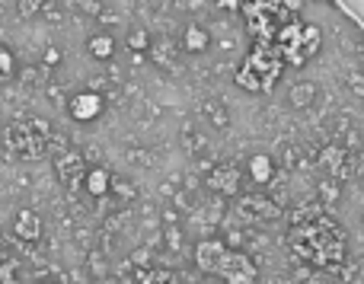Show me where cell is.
I'll list each match as a JSON object with an SVG mask.
<instances>
[{
	"instance_id": "cell-1",
	"label": "cell",
	"mask_w": 364,
	"mask_h": 284,
	"mask_svg": "<svg viewBox=\"0 0 364 284\" xmlns=\"http://www.w3.org/2000/svg\"><path fill=\"white\" fill-rule=\"evenodd\" d=\"M291 249L316 268H336L339 262H346L348 246H346V236H342L339 224H333L329 217H314V221L294 227Z\"/></svg>"
},
{
	"instance_id": "cell-7",
	"label": "cell",
	"mask_w": 364,
	"mask_h": 284,
	"mask_svg": "<svg viewBox=\"0 0 364 284\" xmlns=\"http://www.w3.org/2000/svg\"><path fill=\"white\" fill-rule=\"evenodd\" d=\"M240 185H243V176H240V170L233 163H218L211 173H208V189L224 195V198L240 195Z\"/></svg>"
},
{
	"instance_id": "cell-24",
	"label": "cell",
	"mask_w": 364,
	"mask_h": 284,
	"mask_svg": "<svg viewBox=\"0 0 364 284\" xmlns=\"http://www.w3.org/2000/svg\"><path fill=\"white\" fill-rule=\"evenodd\" d=\"M0 249H4V240H0Z\"/></svg>"
},
{
	"instance_id": "cell-8",
	"label": "cell",
	"mask_w": 364,
	"mask_h": 284,
	"mask_svg": "<svg viewBox=\"0 0 364 284\" xmlns=\"http://www.w3.org/2000/svg\"><path fill=\"white\" fill-rule=\"evenodd\" d=\"M102 109H106L102 96L100 93H90V89H87V93L70 96V102H68V112H70V119H74V121H93V119H100Z\"/></svg>"
},
{
	"instance_id": "cell-20",
	"label": "cell",
	"mask_w": 364,
	"mask_h": 284,
	"mask_svg": "<svg viewBox=\"0 0 364 284\" xmlns=\"http://www.w3.org/2000/svg\"><path fill=\"white\" fill-rule=\"evenodd\" d=\"M13 70H16V58H13V51L6 45H0V80L13 77Z\"/></svg>"
},
{
	"instance_id": "cell-4",
	"label": "cell",
	"mask_w": 364,
	"mask_h": 284,
	"mask_svg": "<svg viewBox=\"0 0 364 284\" xmlns=\"http://www.w3.org/2000/svg\"><path fill=\"white\" fill-rule=\"evenodd\" d=\"M278 74H282V58H278V51L259 45V48L246 58L243 67H240L237 83L246 89H252V93H259V89H269Z\"/></svg>"
},
{
	"instance_id": "cell-14",
	"label": "cell",
	"mask_w": 364,
	"mask_h": 284,
	"mask_svg": "<svg viewBox=\"0 0 364 284\" xmlns=\"http://www.w3.org/2000/svg\"><path fill=\"white\" fill-rule=\"evenodd\" d=\"M87 51L96 61H109V58L115 55V38L109 36V32H96V36L87 38Z\"/></svg>"
},
{
	"instance_id": "cell-5",
	"label": "cell",
	"mask_w": 364,
	"mask_h": 284,
	"mask_svg": "<svg viewBox=\"0 0 364 284\" xmlns=\"http://www.w3.org/2000/svg\"><path fill=\"white\" fill-rule=\"evenodd\" d=\"M214 275H220L227 284H256L259 268L246 253H233V249H227V253L220 256L218 272Z\"/></svg>"
},
{
	"instance_id": "cell-17",
	"label": "cell",
	"mask_w": 364,
	"mask_h": 284,
	"mask_svg": "<svg viewBox=\"0 0 364 284\" xmlns=\"http://www.w3.org/2000/svg\"><path fill=\"white\" fill-rule=\"evenodd\" d=\"M138 284H179L170 268H144L138 275Z\"/></svg>"
},
{
	"instance_id": "cell-23",
	"label": "cell",
	"mask_w": 364,
	"mask_h": 284,
	"mask_svg": "<svg viewBox=\"0 0 364 284\" xmlns=\"http://www.w3.org/2000/svg\"><path fill=\"white\" fill-rule=\"evenodd\" d=\"M36 284H51V281H36Z\"/></svg>"
},
{
	"instance_id": "cell-16",
	"label": "cell",
	"mask_w": 364,
	"mask_h": 284,
	"mask_svg": "<svg viewBox=\"0 0 364 284\" xmlns=\"http://www.w3.org/2000/svg\"><path fill=\"white\" fill-rule=\"evenodd\" d=\"M240 211L250 217H278V208L272 202H265V198H246V204H240Z\"/></svg>"
},
{
	"instance_id": "cell-22",
	"label": "cell",
	"mask_w": 364,
	"mask_h": 284,
	"mask_svg": "<svg viewBox=\"0 0 364 284\" xmlns=\"http://www.w3.org/2000/svg\"><path fill=\"white\" fill-rule=\"evenodd\" d=\"M42 64L45 67H55V64H61V48H55V45H48L42 55Z\"/></svg>"
},
{
	"instance_id": "cell-2",
	"label": "cell",
	"mask_w": 364,
	"mask_h": 284,
	"mask_svg": "<svg viewBox=\"0 0 364 284\" xmlns=\"http://www.w3.org/2000/svg\"><path fill=\"white\" fill-rule=\"evenodd\" d=\"M275 51L282 61H291V64L310 61L320 51V29L307 23H297V19H288L275 36Z\"/></svg>"
},
{
	"instance_id": "cell-3",
	"label": "cell",
	"mask_w": 364,
	"mask_h": 284,
	"mask_svg": "<svg viewBox=\"0 0 364 284\" xmlns=\"http://www.w3.org/2000/svg\"><path fill=\"white\" fill-rule=\"evenodd\" d=\"M48 141H51V128H48V121H42V119L16 121V125L6 128V147L23 160L42 157V153L48 151Z\"/></svg>"
},
{
	"instance_id": "cell-12",
	"label": "cell",
	"mask_w": 364,
	"mask_h": 284,
	"mask_svg": "<svg viewBox=\"0 0 364 284\" xmlns=\"http://www.w3.org/2000/svg\"><path fill=\"white\" fill-rule=\"evenodd\" d=\"M80 185H83V189H87L93 198H102L109 189H112V173L102 170V166H93V170L87 166V173H83V182H80Z\"/></svg>"
},
{
	"instance_id": "cell-10",
	"label": "cell",
	"mask_w": 364,
	"mask_h": 284,
	"mask_svg": "<svg viewBox=\"0 0 364 284\" xmlns=\"http://www.w3.org/2000/svg\"><path fill=\"white\" fill-rule=\"evenodd\" d=\"M224 253H227V246L220 240H201L198 246H195V266H198L205 275H214Z\"/></svg>"
},
{
	"instance_id": "cell-13",
	"label": "cell",
	"mask_w": 364,
	"mask_h": 284,
	"mask_svg": "<svg viewBox=\"0 0 364 284\" xmlns=\"http://www.w3.org/2000/svg\"><path fill=\"white\" fill-rule=\"evenodd\" d=\"M208 45H211V36H208L198 23H188L186 29H182V48H186L188 55H201V51H208Z\"/></svg>"
},
{
	"instance_id": "cell-15",
	"label": "cell",
	"mask_w": 364,
	"mask_h": 284,
	"mask_svg": "<svg viewBox=\"0 0 364 284\" xmlns=\"http://www.w3.org/2000/svg\"><path fill=\"white\" fill-rule=\"evenodd\" d=\"M314 96H316L314 83H294V87L288 89V106L304 109V106H310V102H314Z\"/></svg>"
},
{
	"instance_id": "cell-11",
	"label": "cell",
	"mask_w": 364,
	"mask_h": 284,
	"mask_svg": "<svg viewBox=\"0 0 364 284\" xmlns=\"http://www.w3.org/2000/svg\"><path fill=\"white\" fill-rule=\"evenodd\" d=\"M246 170H250L252 182L269 185L272 179H275V160H272V153H252L250 163H246Z\"/></svg>"
},
{
	"instance_id": "cell-6",
	"label": "cell",
	"mask_w": 364,
	"mask_h": 284,
	"mask_svg": "<svg viewBox=\"0 0 364 284\" xmlns=\"http://www.w3.org/2000/svg\"><path fill=\"white\" fill-rule=\"evenodd\" d=\"M55 173L68 189H77L83 182V173H87V160L80 151H61L55 153Z\"/></svg>"
},
{
	"instance_id": "cell-9",
	"label": "cell",
	"mask_w": 364,
	"mask_h": 284,
	"mask_svg": "<svg viewBox=\"0 0 364 284\" xmlns=\"http://www.w3.org/2000/svg\"><path fill=\"white\" fill-rule=\"evenodd\" d=\"M13 236L23 243L42 240V217H38V211H32V208L16 211V217H13Z\"/></svg>"
},
{
	"instance_id": "cell-19",
	"label": "cell",
	"mask_w": 364,
	"mask_h": 284,
	"mask_svg": "<svg viewBox=\"0 0 364 284\" xmlns=\"http://www.w3.org/2000/svg\"><path fill=\"white\" fill-rule=\"evenodd\" d=\"M128 48H132V51H147V48H151V36H147V29L134 26V29L128 32Z\"/></svg>"
},
{
	"instance_id": "cell-18",
	"label": "cell",
	"mask_w": 364,
	"mask_h": 284,
	"mask_svg": "<svg viewBox=\"0 0 364 284\" xmlns=\"http://www.w3.org/2000/svg\"><path fill=\"white\" fill-rule=\"evenodd\" d=\"M323 163H326L329 170L336 173V176H346V151H339V147H329V151L323 153Z\"/></svg>"
},
{
	"instance_id": "cell-21",
	"label": "cell",
	"mask_w": 364,
	"mask_h": 284,
	"mask_svg": "<svg viewBox=\"0 0 364 284\" xmlns=\"http://www.w3.org/2000/svg\"><path fill=\"white\" fill-rule=\"evenodd\" d=\"M38 10H42V0H19V4H16V13H19L23 19L36 16Z\"/></svg>"
}]
</instances>
